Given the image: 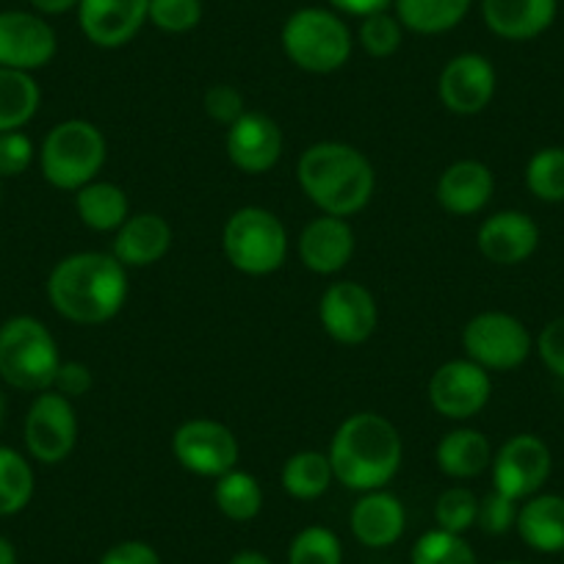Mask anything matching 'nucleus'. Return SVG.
Wrapping results in <instances>:
<instances>
[{
  "mask_svg": "<svg viewBox=\"0 0 564 564\" xmlns=\"http://www.w3.org/2000/svg\"><path fill=\"white\" fill-rule=\"evenodd\" d=\"M113 254L75 252L53 265L47 296L58 316L73 324H106L128 300V274Z\"/></svg>",
  "mask_w": 564,
  "mask_h": 564,
  "instance_id": "obj_1",
  "label": "nucleus"
},
{
  "mask_svg": "<svg viewBox=\"0 0 564 564\" xmlns=\"http://www.w3.org/2000/svg\"><path fill=\"white\" fill-rule=\"evenodd\" d=\"M399 430L377 412H357L338 426L329 446L335 479L357 492L382 490L401 465Z\"/></svg>",
  "mask_w": 564,
  "mask_h": 564,
  "instance_id": "obj_2",
  "label": "nucleus"
},
{
  "mask_svg": "<svg viewBox=\"0 0 564 564\" xmlns=\"http://www.w3.org/2000/svg\"><path fill=\"white\" fill-rule=\"evenodd\" d=\"M302 192L329 216L360 214L373 197L377 175L360 150L344 141H318L296 164Z\"/></svg>",
  "mask_w": 564,
  "mask_h": 564,
  "instance_id": "obj_3",
  "label": "nucleus"
},
{
  "mask_svg": "<svg viewBox=\"0 0 564 564\" xmlns=\"http://www.w3.org/2000/svg\"><path fill=\"white\" fill-rule=\"evenodd\" d=\"M56 338L34 316H14L0 324V379L18 390L45 393L56 382Z\"/></svg>",
  "mask_w": 564,
  "mask_h": 564,
  "instance_id": "obj_4",
  "label": "nucleus"
},
{
  "mask_svg": "<svg viewBox=\"0 0 564 564\" xmlns=\"http://www.w3.org/2000/svg\"><path fill=\"white\" fill-rule=\"evenodd\" d=\"M106 155L108 144L100 128L86 119H67V122H58L42 141V175L51 186L78 192L100 175Z\"/></svg>",
  "mask_w": 564,
  "mask_h": 564,
  "instance_id": "obj_5",
  "label": "nucleus"
},
{
  "mask_svg": "<svg viewBox=\"0 0 564 564\" xmlns=\"http://www.w3.org/2000/svg\"><path fill=\"white\" fill-rule=\"evenodd\" d=\"M282 51L305 73H335L351 56L349 25L327 9H300L282 25Z\"/></svg>",
  "mask_w": 564,
  "mask_h": 564,
  "instance_id": "obj_6",
  "label": "nucleus"
},
{
  "mask_svg": "<svg viewBox=\"0 0 564 564\" xmlns=\"http://www.w3.org/2000/svg\"><path fill=\"white\" fill-rule=\"evenodd\" d=\"M221 247L232 269L249 276H263L285 263L289 232L271 210L247 205L227 219Z\"/></svg>",
  "mask_w": 564,
  "mask_h": 564,
  "instance_id": "obj_7",
  "label": "nucleus"
},
{
  "mask_svg": "<svg viewBox=\"0 0 564 564\" xmlns=\"http://www.w3.org/2000/svg\"><path fill=\"white\" fill-rule=\"evenodd\" d=\"M463 346L468 360H474L485 371H514L529 360L534 349L525 324L498 311L470 318L463 333Z\"/></svg>",
  "mask_w": 564,
  "mask_h": 564,
  "instance_id": "obj_8",
  "label": "nucleus"
},
{
  "mask_svg": "<svg viewBox=\"0 0 564 564\" xmlns=\"http://www.w3.org/2000/svg\"><path fill=\"white\" fill-rule=\"evenodd\" d=\"M78 443V417L67 395L45 390L34 399L25 415V446L42 465H58Z\"/></svg>",
  "mask_w": 564,
  "mask_h": 564,
  "instance_id": "obj_9",
  "label": "nucleus"
},
{
  "mask_svg": "<svg viewBox=\"0 0 564 564\" xmlns=\"http://www.w3.org/2000/svg\"><path fill=\"white\" fill-rule=\"evenodd\" d=\"M172 452H175L177 463L192 474L219 479L227 470L236 468L241 448L225 423L210 421V417H194V421L177 426L175 437H172Z\"/></svg>",
  "mask_w": 564,
  "mask_h": 564,
  "instance_id": "obj_10",
  "label": "nucleus"
},
{
  "mask_svg": "<svg viewBox=\"0 0 564 564\" xmlns=\"http://www.w3.org/2000/svg\"><path fill=\"white\" fill-rule=\"evenodd\" d=\"M324 333L344 346H360L373 335L379 322L377 300L360 282H333L318 305Z\"/></svg>",
  "mask_w": 564,
  "mask_h": 564,
  "instance_id": "obj_11",
  "label": "nucleus"
},
{
  "mask_svg": "<svg viewBox=\"0 0 564 564\" xmlns=\"http://www.w3.org/2000/svg\"><path fill=\"white\" fill-rule=\"evenodd\" d=\"M553 468L551 448L536 435H514L492 457V481L496 490L514 501L536 496Z\"/></svg>",
  "mask_w": 564,
  "mask_h": 564,
  "instance_id": "obj_12",
  "label": "nucleus"
},
{
  "mask_svg": "<svg viewBox=\"0 0 564 564\" xmlns=\"http://www.w3.org/2000/svg\"><path fill=\"white\" fill-rule=\"evenodd\" d=\"M430 404L452 421H468L479 415L492 393V382L474 360H448L432 373Z\"/></svg>",
  "mask_w": 564,
  "mask_h": 564,
  "instance_id": "obj_13",
  "label": "nucleus"
},
{
  "mask_svg": "<svg viewBox=\"0 0 564 564\" xmlns=\"http://www.w3.org/2000/svg\"><path fill=\"white\" fill-rule=\"evenodd\" d=\"M56 31L31 12H0V67L34 73L53 62Z\"/></svg>",
  "mask_w": 564,
  "mask_h": 564,
  "instance_id": "obj_14",
  "label": "nucleus"
},
{
  "mask_svg": "<svg viewBox=\"0 0 564 564\" xmlns=\"http://www.w3.org/2000/svg\"><path fill=\"white\" fill-rule=\"evenodd\" d=\"M437 91L448 111L459 113V117H474V113L485 111L496 95V69L479 53L454 56L443 67Z\"/></svg>",
  "mask_w": 564,
  "mask_h": 564,
  "instance_id": "obj_15",
  "label": "nucleus"
},
{
  "mask_svg": "<svg viewBox=\"0 0 564 564\" xmlns=\"http://www.w3.org/2000/svg\"><path fill=\"white\" fill-rule=\"evenodd\" d=\"M282 155V130L269 113L247 111L227 128V159L247 175L274 170Z\"/></svg>",
  "mask_w": 564,
  "mask_h": 564,
  "instance_id": "obj_16",
  "label": "nucleus"
},
{
  "mask_svg": "<svg viewBox=\"0 0 564 564\" xmlns=\"http://www.w3.org/2000/svg\"><path fill=\"white\" fill-rule=\"evenodd\" d=\"M150 0H80L78 23L97 47H122L148 23Z\"/></svg>",
  "mask_w": 564,
  "mask_h": 564,
  "instance_id": "obj_17",
  "label": "nucleus"
},
{
  "mask_svg": "<svg viewBox=\"0 0 564 564\" xmlns=\"http://www.w3.org/2000/svg\"><path fill=\"white\" fill-rule=\"evenodd\" d=\"M479 252L496 265H518L536 252L540 227L523 210H498L479 227Z\"/></svg>",
  "mask_w": 564,
  "mask_h": 564,
  "instance_id": "obj_18",
  "label": "nucleus"
},
{
  "mask_svg": "<svg viewBox=\"0 0 564 564\" xmlns=\"http://www.w3.org/2000/svg\"><path fill=\"white\" fill-rule=\"evenodd\" d=\"M355 254V230L344 216H318L302 230L300 258L316 274H335L346 269Z\"/></svg>",
  "mask_w": 564,
  "mask_h": 564,
  "instance_id": "obj_19",
  "label": "nucleus"
},
{
  "mask_svg": "<svg viewBox=\"0 0 564 564\" xmlns=\"http://www.w3.org/2000/svg\"><path fill=\"white\" fill-rule=\"evenodd\" d=\"M487 29L509 42L545 34L556 20V0H481Z\"/></svg>",
  "mask_w": 564,
  "mask_h": 564,
  "instance_id": "obj_20",
  "label": "nucleus"
},
{
  "mask_svg": "<svg viewBox=\"0 0 564 564\" xmlns=\"http://www.w3.org/2000/svg\"><path fill=\"white\" fill-rule=\"evenodd\" d=\"M172 247V227L164 216L159 214H135L128 216L113 238V258L124 269H144L153 265L170 252Z\"/></svg>",
  "mask_w": 564,
  "mask_h": 564,
  "instance_id": "obj_21",
  "label": "nucleus"
},
{
  "mask_svg": "<svg viewBox=\"0 0 564 564\" xmlns=\"http://www.w3.org/2000/svg\"><path fill=\"white\" fill-rule=\"evenodd\" d=\"M351 534L366 547H388L401 540L406 525L404 507L393 492L371 490L351 507Z\"/></svg>",
  "mask_w": 564,
  "mask_h": 564,
  "instance_id": "obj_22",
  "label": "nucleus"
},
{
  "mask_svg": "<svg viewBox=\"0 0 564 564\" xmlns=\"http://www.w3.org/2000/svg\"><path fill=\"white\" fill-rule=\"evenodd\" d=\"M492 181L490 166L481 161H457L437 181V203L454 216H474L490 203Z\"/></svg>",
  "mask_w": 564,
  "mask_h": 564,
  "instance_id": "obj_23",
  "label": "nucleus"
},
{
  "mask_svg": "<svg viewBox=\"0 0 564 564\" xmlns=\"http://www.w3.org/2000/svg\"><path fill=\"white\" fill-rule=\"evenodd\" d=\"M520 540L536 553H562L564 551V498L551 492H536L525 498L518 509Z\"/></svg>",
  "mask_w": 564,
  "mask_h": 564,
  "instance_id": "obj_24",
  "label": "nucleus"
},
{
  "mask_svg": "<svg viewBox=\"0 0 564 564\" xmlns=\"http://www.w3.org/2000/svg\"><path fill=\"white\" fill-rule=\"evenodd\" d=\"M437 468L452 479H476L492 465V448L481 432L454 430L437 443Z\"/></svg>",
  "mask_w": 564,
  "mask_h": 564,
  "instance_id": "obj_25",
  "label": "nucleus"
},
{
  "mask_svg": "<svg viewBox=\"0 0 564 564\" xmlns=\"http://www.w3.org/2000/svg\"><path fill=\"white\" fill-rule=\"evenodd\" d=\"M75 210L89 230L111 232L128 221L130 203L117 183L91 181L75 192Z\"/></svg>",
  "mask_w": 564,
  "mask_h": 564,
  "instance_id": "obj_26",
  "label": "nucleus"
},
{
  "mask_svg": "<svg viewBox=\"0 0 564 564\" xmlns=\"http://www.w3.org/2000/svg\"><path fill=\"white\" fill-rule=\"evenodd\" d=\"M42 91L31 73L0 67V133L20 130L40 111Z\"/></svg>",
  "mask_w": 564,
  "mask_h": 564,
  "instance_id": "obj_27",
  "label": "nucleus"
},
{
  "mask_svg": "<svg viewBox=\"0 0 564 564\" xmlns=\"http://www.w3.org/2000/svg\"><path fill=\"white\" fill-rule=\"evenodd\" d=\"M470 0H395V18L415 34H443L463 23Z\"/></svg>",
  "mask_w": 564,
  "mask_h": 564,
  "instance_id": "obj_28",
  "label": "nucleus"
},
{
  "mask_svg": "<svg viewBox=\"0 0 564 564\" xmlns=\"http://www.w3.org/2000/svg\"><path fill=\"white\" fill-rule=\"evenodd\" d=\"M333 463L322 452H296L282 465V487L296 501H316L333 485Z\"/></svg>",
  "mask_w": 564,
  "mask_h": 564,
  "instance_id": "obj_29",
  "label": "nucleus"
},
{
  "mask_svg": "<svg viewBox=\"0 0 564 564\" xmlns=\"http://www.w3.org/2000/svg\"><path fill=\"white\" fill-rule=\"evenodd\" d=\"M214 501L225 518L247 523V520L258 518L260 509H263V490L252 474L232 468L216 479Z\"/></svg>",
  "mask_w": 564,
  "mask_h": 564,
  "instance_id": "obj_30",
  "label": "nucleus"
},
{
  "mask_svg": "<svg viewBox=\"0 0 564 564\" xmlns=\"http://www.w3.org/2000/svg\"><path fill=\"white\" fill-rule=\"evenodd\" d=\"M34 498V468L20 452L0 446V518L23 512Z\"/></svg>",
  "mask_w": 564,
  "mask_h": 564,
  "instance_id": "obj_31",
  "label": "nucleus"
},
{
  "mask_svg": "<svg viewBox=\"0 0 564 564\" xmlns=\"http://www.w3.org/2000/svg\"><path fill=\"white\" fill-rule=\"evenodd\" d=\"M525 186L542 203H564V148H545L531 155Z\"/></svg>",
  "mask_w": 564,
  "mask_h": 564,
  "instance_id": "obj_32",
  "label": "nucleus"
},
{
  "mask_svg": "<svg viewBox=\"0 0 564 564\" xmlns=\"http://www.w3.org/2000/svg\"><path fill=\"white\" fill-rule=\"evenodd\" d=\"M412 564H479L470 542L463 534L432 529L417 536L412 547Z\"/></svg>",
  "mask_w": 564,
  "mask_h": 564,
  "instance_id": "obj_33",
  "label": "nucleus"
},
{
  "mask_svg": "<svg viewBox=\"0 0 564 564\" xmlns=\"http://www.w3.org/2000/svg\"><path fill=\"white\" fill-rule=\"evenodd\" d=\"M289 564H344V545L335 531L307 525L291 542Z\"/></svg>",
  "mask_w": 564,
  "mask_h": 564,
  "instance_id": "obj_34",
  "label": "nucleus"
},
{
  "mask_svg": "<svg viewBox=\"0 0 564 564\" xmlns=\"http://www.w3.org/2000/svg\"><path fill=\"white\" fill-rule=\"evenodd\" d=\"M476 514H479V498L465 487H448L435 503L437 529L452 534H465L470 525H476Z\"/></svg>",
  "mask_w": 564,
  "mask_h": 564,
  "instance_id": "obj_35",
  "label": "nucleus"
},
{
  "mask_svg": "<svg viewBox=\"0 0 564 564\" xmlns=\"http://www.w3.org/2000/svg\"><path fill=\"white\" fill-rule=\"evenodd\" d=\"M150 23L166 34H186L203 20L199 0H150Z\"/></svg>",
  "mask_w": 564,
  "mask_h": 564,
  "instance_id": "obj_36",
  "label": "nucleus"
},
{
  "mask_svg": "<svg viewBox=\"0 0 564 564\" xmlns=\"http://www.w3.org/2000/svg\"><path fill=\"white\" fill-rule=\"evenodd\" d=\"M401 29L399 18L388 12L371 14V18H362L360 25V45L368 56L373 58H388L399 51L401 45Z\"/></svg>",
  "mask_w": 564,
  "mask_h": 564,
  "instance_id": "obj_37",
  "label": "nucleus"
},
{
  "mask_svg": "<svg viewBox=\"0 0 564 564\" xmlns=\"http://www.w3.org/2000/svg\"><path fill=\"white\" fill-rule=\"evenodd\" d=\"M518 501L503 492L492 490L479 501V514H476V525L487 534H507L518 523Z\"/></svg>",
  "mask_w": 564,
  "mask_h": 564,
  "instance_id": "obj_38",
  "label": "nucleus"
},
{
  "mask_svg": "<svg viewBox=\"0 0 564 564\" xmlns=\"http://www.w3.org/2000/svg\"><path fill=\"white\" fill-rule=\"evenodd\" d=\"M34 161V144L23 130L0 133V177H18Z\"/></svg>",
  "mask_w": 564,
  "mask_h": 564,
  "instance_id": "obj_39",
  "label": "nucleus"
},
{
  "mask_svg": "<svg viewBox=\"0 0 564 564\" xmlns=\"http://www.w3.org/2000/svg\"><path fill=\"white\" fill-rule=\"evenodd\" d=\"M205 113H208L214 122H221L230 128L236 119H241L243 113H247L243 111V95L236 86H210V89L205 91Z\"/></svg>",
  "mask_w": 564,
  "mask_h": 564,
  "instance_id": "obj_40",
  "label": "nucleus"
},
{
  "mask_svg": "<svg viewBox=\"0 0 564 564\" xmlns=\"http://www.w3.org/2000/svg\"><path fill=\"white\" fill-rule=\"evenodd\" d=\"M536 355L545 362L547 371L564 379V316L553 318L542 327L540 338H536Z\"/></svg>",
  "mask_w": 564,
  "mask_h": 564,
  "instance_id": "obj_41",
  "label": "nucleus"
},
{
  "mask_svg": "<svg viewBox=\"0 0 564 564\" xmlns=\"http://www.w3.org/2000/svg\"><path fill=\"white\" fill-rule=\"evenodd\" d=\"M51 390L67 395L69 401L78 399V395H86L91 390V371L84 366V362L62 360V366H58V373H56V382H53Z\"/></svg>",
  "mask_w": 564,
  "mask_h": 564,
  "instance_id": "obj_42",
  "label": "nucleus"
},
{
  "mask_svg": "<svg viewBox=\"0 0 564 564\" xmlns=\"http://www.w3.org/2000/svg\"><path fill=\"white\" fill-rule=\"evenodd\" d=\"M97 564H161V556L153 545H148V542L128 540L108 547Z\"/></svg>",
  "mask_w": 564,
  "mask_h": 564,
  "instance_id": "obj_43",
  "label": "nucleus"
},
{
  "mask_svg": "<svg viewBox=\"0 0 564 564\" xmlns=\"http://www.w3.org/2000/svg\"><path fill=\"white\" fill-rule=\"evenodd\" d=\"M338 12L351 14V18H371V14L388 12L393 0H329Z\"/></svg>",
  "mask_w": 564,
  "mask_h": 564,
  "instance_id": "obj_44",
  "label": "nucleus"
},
{
  "mask_svg": "<svg viewBox=\"0 0 564 564\" xmlns=\"http://www.w3.org/2000/svg\"><path fill=\"white\" fill-rule=\"evenodd\" d=\"M80 0H31V7L40 14H64L69 9H78Z\"/></svg>",
  "mask_w": 564,
  "mask_h": 564,
  "instance_id": "obj_45",
  "label": "nucleus"
},
{
  "mask_svg": "<svg viewBox=\"0 0 564 564\" xmlns=\"http://www.w3.org/2000/svg\"><path fill=\"white\" fill-rule=\"evenodd\" d=\"M227 564H271V558L260 551H238Z\"/></svg>",
  "mask_w": 564,
  "mask_h": 564,
  "instance_id": "obj_46",
  "label": "nucleus"
},
{
  "mask_svg": "<svg viewBox=\"0 0 564 564\" xmlns=\"http://www.w3.org/2000/svg\"><path fill=\"white\" fill-rule=\"evenodd\" d=\"M0 564H18V553L7 536H0Z\"/></svg>",
  "mask_w": 564,
  "mask_h": 564,
  "instance_id": "obj_47",
  "label": "nucleus"
},
{
  "mask_svg": "<svg viewBox=\"0 0 564 564\" xmlns=\"http://www.w3.org/2000/svg\"><path fill=\"white\" fill-rule=\"evenodd\" d=\"M3 415H7V399L0 393V426H3Z\"/></svg>",
  "mask_w": 564,
  "mask_h": 564,
  "instance_id": "obj_48",
  "label": "nucleus"
},
{
  "mask_svg": "<svg viewBox=\"0 0 564 564\" xmlns=\"http://www.w3.org/2000/svg\"><path fill=\"white\" fill-rule=\"evenodd\" d=\"M501 564H523V562H501Z\"/></svg>",
  "mask_w": 564,
  "mask_h": 564,
  "instance_id": "obj_49",
  "label": "nucleus"
},
{
  "mask_svg": "<svg viewBox=\"0 0 564 564\" xmlns=\"http://www.w3.org/2000/svg\"><path fill=\"white\" fill-rule=\"evenodd\" d=\"M0 183H3V177H0Z\"/></svg>",
  "mask_w": 564,
  "mask_h": 564,
  "instance_id": "obj_50",
  "label": "nucleus"
}]
</instances>
